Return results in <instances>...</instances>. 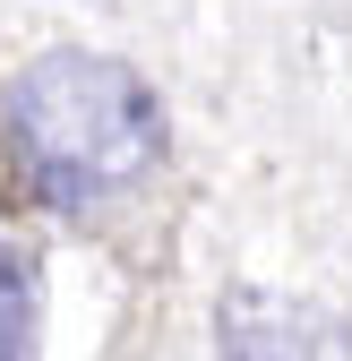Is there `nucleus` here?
I'll use <instances>...</instances> for the list:
<instances>
[{
    "instance_id": "nucleus-1",
    "label": "nucleus",
    "mask_w": 352,
    "mask_h": 361,
    "mask_svg": "<svg viewBox=\"0 0 352 361\" xmlns=\"http://www.w3.org/2000/svg\"><path fill=\"white\" fill-rule=\"evenodd\" d=\"M0 147L26 198L86 215L163 164V104L129 61L43 52L0 86Z\"/></svg>"
},
{
    "instance_id": "nucleus-3",
    "label": "nucleus",
    "mask_w": 352,
    "mask_h": 361,
    "mask_svg": "<svg viewBox=\"0 0 352 361\" xmlns=\"http://www.w3.org/2000/svg\"><path fill=\"white\" fill-rule=\"evenodd\" d=\"M34 327H43V284L26 250L0 241V361H34Z\"/></svg>"
},
{
    "instance_id": "nucleus-2",
    "label": "nucleus",
    "mask_w": 352,
    "mask_h": 361,
    "mask_svg": "<svg viewBox=\"0 0 352 361\" xmlns=\"http://www.w3.org/2000/svg\"><path fill=\"white\" fill-rule=\"evenodd\" d=\"M215 353L224 361H318V327L292 301H275V293H224Z\"/></svg>"
}]
</instances>
